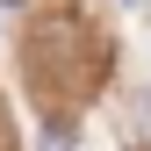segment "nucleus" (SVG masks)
<instances>
[{"mask_svg":"<svg viewBox=\"0 0 151 151\" xmlns=\"http://www.w3.org/2000/svg\"><path fill=\"white\" fill-rule=\"evenodd\" d=\"M43 151H72V122H43Z\"/></svg>","mask_w":151,"mask_h":151,"instance_id":"f257e3e1","label":"nucleus"}]
</instances>
